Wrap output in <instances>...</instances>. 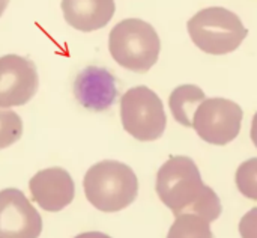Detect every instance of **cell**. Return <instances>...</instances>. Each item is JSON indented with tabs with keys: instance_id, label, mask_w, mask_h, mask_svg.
I'll return each mask as SVG.
<instances>
[{
	"instance_id": "6",
	"label": "cell",
	"mask_w": 257,
	"mask_h": 238,
	"mask_svg": "<svg viewBox=\"0 0 257 238\" xmlns=\"http://www.w3.org/2000/svg\"><path fill=\"white\" fill-rule=\"evenodd\" d=\"M242 109L227 98H208L194 112L193 128L211 145H227L241 131Z\"/></svg>"
},
{
	"instance_id": "9",
	"label": "cell",
	"mask_w": 257,
	"mask_h": 238,
	"mask_svg": "<svg viewBox=\"0 0 257 238\" xmlns=\"http://www.w3.org/2000/svg\"><path fill=\"white\" fill-rule=\"evenodd\" d=\"M33 201L45 211L57 213L68 207L75 196L71 175L62 168H50L35 174L29 183Z\"/></svg>"
},
{
	"instance_id": "20",
	"label": "cell",
	"mask_w": 257,
	"mask_h": 238,
	"mask_svg": "<svg viewBox=\"0 0 257 238\" xmlns=\"http://www.w3.org/2000/svg\"><path fill=\"white\" fill-rule=\"evenodd\" d=\"M8 5H9V0H0V17H2L3 12L6 11Z\"/></svg>"
},
{
	"instance_id": "15",
	"label": "cell",
	"mask_w": 257,
	"mask_h": 238,
	"mask_svg": "<svg viewBox=\"0 0 257 238\" xmlns=\"http://www.w3.org/2000/svg\"><path fill=\"white\" fill-rule=\"evenodd\" d=\"M23 134V121L11 109L0 107V149H5L20 140Z\"/></svg>"
},
{
	"instance_id": "8",
	"label": "cell",
	"mask_w": 257,
	"mask_h": 238,
	"mask_svg": "<svg viewBox=\"0 0 257 238\" xmlns=\"http://www.w3.org/2000/svg\"><path fill=\"white\" fill-rule=\"evenodd\" d=\"M42 219L18 189L0 192V238H38Z\"/></svg>"
},
{
	"instance_id": "11",
	"label": "cell",
	"mask_w": 257,
	"mask_h": 238,
	"mask_svg": "<svg viewBox=\"0 0 257 238\" xmlns=\"http://www.w3.org/2000/svg\"><path fill=\"white\" fill-rule=\"evenodd\" d=\"M66 23L80 32H95L105 27L114 15V0H62Z\"/></svg>"
},
{
	"instance_id": "18",
	"label": "cell",
	"mask_w": 257,
	"mask_h": 238,
	"mask_svg": "<svg viewBox=\"0 0 257 238\" xmlns=\"http://www.w3.org/2000/svg\"><path fill=\"white\" fill-rule=\"evenodd\" d=\"M250 136H251V140L254 143V146L257 148V112L253 116V122H251V131H250Z\"/></svg>"
},
{
	"instance_id": "5",
	"label": "cell",
	"mask_w": 257,
	"mask_h": 238,
	"mask_svg": "<svg viewBox=\"0 0 257 238\" xmlns=\"http://www.w3.org/2000/svg\"><path fill=\"white\" fill-rule=\"evenodd\" d=\"M123 130L140 142H152L164 134L167 116L161 98L148 86L128 89L120 98Z\"/></svg>"
},
{
	"instance_id": "1",
	"label": "cell",
	"mask_w": 257,
	"mask_h": 238,
	"mask_svg": "<svg viewBox=\"0 0 257 238\" xmlns=\"http://www.w3.org/2000/svg\"><path fill=\"white\" fill-rule=\"evenodd\" d=\"M83 189L87 201L96 210L116 213L136 201L139 180L128 165L117 160H102L86 172Z\"/></svg>"
},
{
	"instance_id": "10",
	"label": "cell",
	"mask_w": 257,
	"mask_h": 238,
	"mask_svg": "<svg viewBox=\"0 0 257 238\" xmlns=\"http://www.w3.org/2000/svg\"><path fill=\"white\" fill-rule=\"evenodd\" d=\"M74 95L78 103L89 110H107L117 97L116 78L105 68L87 66L74 82Z\"/></svg>"
},
{
	"instance_id": "4",
	"label": "cell",
	"mask_w": 257,
	"mask_h": 238,
	"mask_svg": "<svg viewBox=\"0 0 257 238\" xmlns=\"http://www.w3.org/2000/svg\"><path fill=\"white\" fill-rule=\"evenodd\" d=\"M206 184L193 158L185 155L170 157L158 171L155 190L161 202L175 216L187 210L200 198Z\"/></svg>"
},
{
	"instance_id": "12",
	"label": "cell",
	"mask_w": 257,
	"mask_h": 238,
	"mask_svg": "<svg viewBox=\"0 0 257 238\" xmlns=\"http://www.w3.org/2000/svg\"><path fill=\"white\" fill-rule=\"evenodd\" d=\"M206 100L205 92L196 85L178 86L169 98V106L173 118L184 127H193L196 109Z\"/></svg>"
},
{
	"instance_id": "19",
	"label": "cell",
	"mask_w": 257,
	"mask_h": 238,
	"mask_svg": "<svg viewBox=\"0 0 257 238\" xmlns=\"http://www.w3.org/2000/svg\"><path fill=\"white\" fill-rule=\"evenodd\" d=\"M75 238H111L102 232H96V231H92V232H84V234H80Z\"/></svg>"
},
{
	"instance_id": "2",
	"label": "cell",
	"mask_w": 257,
	"mask_h": 238,
	"mask_svg": "<svg viewBox=\"0 0 257 238\" xmlns=\"http://www.w3.org/2000/svg\"><path fill=\"white\" fill-rule=\"evenodd\" d=\"M161 41L145 20L125 18L108 35V51L116 63L134 72L149 71L158 60Z\"/></svg>"
},
{
	"instance_id": "3",
	"label": "cell",
	"mask_w": 257,
	"mask_h": 238,
	"mask_svg": "<svg viewBox=\"0 0 257 238\" xmlns=\"http://www.w3.org/2000/svg\"><path fill=\"white\" fill-rule=\"evenodd\" d=\"M187 27L191 41L202 51L215 56L235 51L248 35L241 18L220 6L199 11L190 18Z\"/></svg>"
},
{
	"instance_id": "13",
	"label": "cell",
	"mask_w": 257,
	"mask_h": 238,
	"mask_svg": "<svg viewBox=\"0 0 257 238\" xmlns=\"http://www.w3.org/2000/svg\"><path fill=\"white\" fill-rule=\"evenodd\" d=\"M167 238H214L211 223L196 214L184 213L176 216Z\"/></svg>"
},
{
	"instance_id": "17",
	"label": "cell",
	"mask_w": 257,
	"mask_h": 238,
	"mask_svg": "<svg viewBox=\"0 0 257 238\" xmlns=\"http://www.w3.org/2000/svg\"><path fill=\"white\" fill-rule=\"evenodd\" d=\"M239 234L242 238H257V208L242 216L239 222Z\"/></svg>"
},
{
	"instance_id": "16",
	"label": "cell",
	"mask_w": 257,
	"mask_h": 238,
	"mask_svg": "<svg viewBox=\"0 0 257 238\" xmlns=\"http://www.w3.org/2000/svg\"><path fill=\"white\" fill-rule=\"evenodd\" d=\"M235 180L238 190L245 198L257 201V157L241 163L236 171Z\"/></svg>"
},
{
	"instance_id": "7",
	"label": "cell",
	"mask_w": 257,
	"mask_h": 238,
	"mask_svg": "<svg viewBox=\"0 0 257 238\" xmlns=\"http://www.w3.org/2000/svg\"><path fill=\"white\" fill-rule=\"evenodd\" d=\"M35 63L18 54L0 57V107L12 109L29 103L38 91Z\"/></svg>"
},
{
	"instance_id": "14",
	"label": "cell",
	"mask_w": 257,
	"mask_h": 238,
	"mask_svg": "<svg viewBox=\"0 0 257 238\" xmlns=\"http://www.w3.org/2000/svg\"><path fill=\"white\" fill-rule=\"evenodd\" d=\"M221 211H223V207H221V201H220L218 195L208 186L205 187L200 198L187 210V213L196 214V216L208 220L209 223L215 222L221 216Z\"/></svg>"
}]
</instances>
